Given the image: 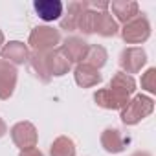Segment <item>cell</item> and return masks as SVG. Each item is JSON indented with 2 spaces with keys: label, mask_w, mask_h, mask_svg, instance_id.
Wrapping results in <instances>:
<instances>
[{
  "label": "cell",
  "mask_w": 156,
  "mask_h": 156,
  "mask_svg": "<svg viewBox=\"0 0 156 156\" xmlns=\"http://www.w3.org/2000/svg\"><path fill=\"white\" fill-rule=\"evenodd\" d=\"M152 112H154V99L145 96V94H136L121 108V116L119 118H121L123 125L132 127V125H138L147 116H151Z\"/></svg>",
  "instance_id": "cell-1"
},
{
  "label": "cell",
  "mask_w": 156,
  "mask_h": 156,
  "mask_svg": "<svg viewBox=\"0 0 156 156\" xmlns=\"http://www.w3.org/2000/svg\"><path fill=\"white\" fill-rule=\"evenodd\" d=\"M33 51H51L61 44V31L53 26H37L28 37Z\"/></svg>",
  "instance_id": "cell-2"
},
{
  "label": "cell",
  "mask_w": 156,
  "mask_h": 156,
  "mask_svg": "<svg viewBox=\"0 0 156 156\" xmlns=\"http://www.w3.org/2000/svg\"><path fill=\"white\" fill-rule=\"evenodd\" d=\"M119 33H121L123 42H127V44H141L151 37V22L143 13H140L136 19L123 24V28H119Z\"/></svg>",
  "instance_id": "cell-3"
},
{
  "label": "cell",
  "mask_w": 156,
  "mask_h": 156,
  "mask_svg": "<svg viewBox=\"0 0 156 156\" xmlns=\"http://www.w3.org/2000/svg\"><path fill=\"white\" fill-rule=\"evenodd\" d=\"M9 134H11L13 143L20 151L35 147L37 141H39V132H37V129H35V125L31 121H19V123H15L11 127Z\"/></svg>",
  "instance_id": "cell-4"
},
{
  "label": "cell",
  "mask_w": 156,
  "mask_h": 156,
  "mask_svg": "<svg viewBox=\"0 0 156 156\" xmlns=\"http://www.w3.org/2000/svg\"><path fill=\"white\" fill-rule=\"evenodd\" d=\"M147 64V53L140 46H129L119 53V66L125 73H138Z\"/></svg>",
  "instance_id": "cell-5"
},
{
  "label": "cell",
  "mask_w": 156,
  "mask_h": 156,
  "mask_svg": "<svg viewBox=\"0 0 156 156\" xmlns=\"http://www.w3.org/2000/svg\"><path fill=\"white\" fill-rule=\"evenodd\" d=\"M130 96L119 92V90H114L110 87L107 88H99L94 92V101L98 107L105 108V110H121L127 103H129Z\"/></svg>",
  "instance_id": "cell-6"
},
{
  "label": "cell",
  "mask_w": 156,
  "mask_h": 156,
  "mask_svg": "<svg viewBox=\"0 0 156 156\" xmlns=\"http://www.w3.org/2000/svg\"><path fill=\"white\" fill-rule=\"evenodd\" d=\"M99 141H101V147H103L107 152H110V154H119V152H123V151L127 149L130 138L125 136V134H123L119 129H116V127H107V129L101 132Z\"/></svg>",
  "instance_id": "cell-7"
},
{
  "label": "cell",
  "mask_w": 156,
  "mask_h": 156,
  "mask_svg": "<svg viewBox=\"0 0 156 156\" xmlns=\"http://www.w3.org/2000/svg\"><path fill=\"white\" fill-rule=\"evenodd\" d=\"M88 42L87 41H83L81 37H66L64 41H62V44H61V53L70 61V64L73 62V64H79V62H83L85 61V57H87V51H88Z\"/></svg>",
  "instance_id": "cell-8"
},
{
  "label": "cell",
  "mask_w": 156,
  "mask_h": 156,
  "mask_svg": "<svg viewBox=\"0 0 156 156\" xmlns=\"http://www.w3.org/2000/svg\"><path fill=\"white\" fill-rule=\"evenodd\" d=\"M17 79H19L17 68L8 61L0 59V99L2 101H8L13 96L17 88Z\"/></svg>",
  "instance_id": "cell-9"
},
{
  "label": "cell",
  "mask_w": 156,
  "mask_h": 156,
  "mask_svg": "<svg viewBox=\"0 0 156 156\" xmlns=\"http://www.w3.org/2000/svg\"><path fill=\"white\" fill-rule=\"evenodd\" d=\"M88 9V2L87 0H73V2L68 4L66 11L62 13V17L59 19L61 30L64 31H75L77 30V22H79V17Z\"/></svg>",
  "instance_id": "cell-10"
},
{
  "label": "cell",
  "mask_w": 156,
  "mask_h": 156,
  "mask_svg": "<svg viewBox=\"0 0 156 156\" xmlns=\"http://www.w3.org/2000/svg\"><path fill=\"white\" fill-rule=\"evenodd\" d=\"M108 9L112 11L110 15L116 19V22L119 24H127L129 20L136 19L140 15V6L134 0H114L108 4Z\"/></svg>",
  "instance_id": "cell-11"
},
{
  "label": "cell",
  "mask_w": 156,
  "mask_h": 156,
  "mask_svg": "<svg viewBox=\"0 0 156 156\" xmlns=\"http://www.w3.org/2000/svg\"><path fill=\"white\" fill-rule=\"evenodd\" d=\"M33 9L37 13V17L44 22H53L59 20L64 13V4L61 0H35L33 2Z\"/></svg>",
  "instance_id": "cell-12"
},
{
  "label": "cell",
  "mask_w": 156,
  "mask_h": 156,
  "mask_svg": "<svg viewBox=\"0 0 156 156\" xmlns=\"http://www.w3.org/2000/svg\"><path fill=\"white\" fill-rule=\"evenodd\" d=\"M0 57L4 61H8L9 64H13V66L24 64V62H28V57H30L28 44H24L20 41H9L0 50Z\"/></svg>",
  "instance_id": "cell-13"
},
{
  "label": "cell",
  "mask_w": 156,
  "mask_h": 156,
  "mask_svg": "<svg viewBox=\"0 0 156 156\" xmlns=\"http://www.w3.org/2000/svg\"><path fill=\"white\" fill-rule=\"evenodd\" d=\"M73 79H75L77 87L92 88V87H96V85H99L103 81V75L99 73V70L88 66L87 62H79L73 68Z\"/></svg>",
  "instance_id": "cell-14"
},
{
  "label": "cell",
  "mask_w": 156,
  "mask_h": 156,
  "mask_svg": "<svg viewBox=\"0 0 156 156\" xmlns=\"http://www.w3.org/2000/svg\"><path fill=\"white\" fill-rule=\"evenodd\" d=\"M46 64H48V73L50 77H62L70 72L72 64L70 61L61 53V50H51L46 53Z\"/></svg>",
  "instance_id": "cell-15"
},
{
  "label": "cell",
  "mask_w": 156,
  "mask_h": 156,
  "mask_svg": "<svg viewBox=\"0 0 156 156\" xmlns=\"http://www.w3.org/2000/svg\"><path fill=\"white\" fill-rule=\"evenodd\" d=\"M96 33L101 35V37H114V35L119 33V24L110 15V11H98Z\"/></svg>",
  "instance_id": "cell-16"
},
{
  "label": "cell",
  "mask_w": 156,
  "mask_h": 156,
  "mask_svg": "<svg viewBox=\"0 0 156 156\" xmlns=\"http://www.w3.org/2000/svg\"><path fill=\"white\" fill-rule=\"evenodd\" d=\"M46 53L48 51H30V57H28V62L31 66V70L35 72V75L42 83H50L51 77L48 73V64H46Z\"/></svg>",
  "instance_id": "cell-17"
},
{
  "label": "cell",
  "mask_w": 156,
  "mask_h": 156,
  "mask_svg": "<svg viewBox=\"0 0 156 156\" xmlns=\"http://www.w3.org/2000/svg\"><path fill=\"white\" fill-rule=\"evenodd\" d=\"M108 87L114 88V90H119V92H123L127 96H132L136 92V81H134V77L129 75V73H125V72L114 73V77L110 79Z\"/></svg>",
  "instance_id": "cell-18"
},
{
  "label": "cell",
  "mask_w": 156,
  "mask_h": 156,
  "mask_svg": "<svg viewBox=\"0 0 156 156\" xmlns=\"http://www.w3.org/2000/svg\"><path fill=\"white\" fill-rule=\"evenodd\" d=\"M107 59H108V53H107V50L101 44H90L83 62H87L88 66H92L96 70H101L107 64Z\"/></svg>",
  "instance_id": "cell-19"
},
{
  "label": "cell",
  "mask_w": 156,
  "mask_h": 156,
  "mask_svg": "<svg viewBox=\"0 0 156 156\" xmlns=\"http://www.w3.org/2000/svg\"><path fill=\"white\" fill-rule=\"evenodd\" d=\"M75 143L68 136H59L50 145V156H75Z\"/></svg>",
  "instance_id": "cell-20"
},
{
  "label": "cell",
  "mask_w": 156,
  "mask_h": 156,
  "mask_svg": "<svg viewBox=\"0 0 156 156\" xmlns=\"http://www.w3.org/2000/svg\"><path fill=\"white\" fill-rule=\"evenodd\" d=\"M96 20H98V11H94V9L88 8V9L79 17L77 30H79L83 35H94V33H96Z\"/></svg>",
  "instance_id": "cell-21"
},
{
  "label": "cell",
  "mask_w": 156,
  "mask_h": 156,
  "mask_svg": "<svg viewBox=\"0 0 156 156\" xmlns=\"http://www.w3.org/2000/svg\"><path fill=\"white\" fill-rule=\"evenodd\" d=\"M141 88L149 94H156V68H149L143 75H141V81H140Z\"/></svg>",
  "instance_id": "cell-22"
},
{
  "label": "cell",
  "mask_w": 156,
  "mask_h": 156,
  "mask_svg": "<svg viewBox=\"0 0 156 156\" xmlns=\"http://www.w3.org/2000/svg\"><path fill=\"white\" fill-rule=\"evenodd\" d=\"M19 156H44V154H42V151H41V149H37V147H30V149L20 151V152H19Z\"/></svg>",
  "instance_id": "cell-23"
},
{
  "label": "cell",
  "mask_w": 156,
  "mask_h": 156,
  "mask_svg": "<svg viewBox=\"0 0 156 156\" xmlns=\"http://www.w3.org/2000/svg\"><path fill=\"white\" fill-rule=\"evenodd\" d=\"M6 132H8V125H6V121L2 118H0V138L6 136Z\"/></svg>",
  "instance_id": "cell-24"
},
{
  "label": "cell",
  "mask_w": 156,
  "mask_h": 156,
  "mask_svg": "<svg viewBox=\"0 0 156 156\" xmlns=\"http://www.w3.org/2000/svg\"><path fill=\"white\" fill-rule=\"evenodd\" d=\"M130 156H152V154L147 152V151H136V152H132Z\"/></svg>",
  "instance_id": "cell-25"
},
{
  "label": "cell",
  "mask_w": 156,
  "mask_h": 156,
  "mask_svg": "<svg viewBox=\"0 0 156 156\" xmlns=\"http://www.w3.org/2000/svg\"><path fill=\"white\" fill-rule=\"evenodd\" d=\"M2 46H4V31L0 30V50H2Z\"/></svg>",
  "instance_id": "cell-26"
}]
</instances>
